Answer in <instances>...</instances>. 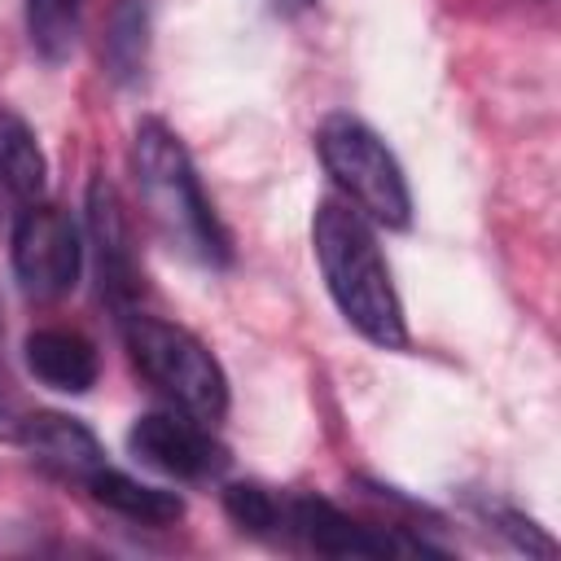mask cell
<instances>
[{
	"mask_svg": "<svg viewBox=\"0 0 561 561\" xmlns=\"http://www.w3.org/2000/svg\"><path fill=\"white\" fill-rule=\"evenodd\" d=\"M311 250H316L324 289L346 316V324L381 351H403L408 346L403 302L394 294L386 254L368 219L346 202L324 197L311 215Z\"/></svg>",
	"mask_w": 561,
	"mask_h": 561,
	"instance_id": "cell-1",
	"label": "cell"
},
{
	"mask_svg": "<svg viewBox=\"0 0 561 561\" xmlns=\"http://www.w3.org/2000/svg\"><path fill=\"white\" fill-rule=\"evenodd\" d=\"M131 167H136V184L145 193V206L153 215V224L193 259L224 267L232 259L228 250V232L219 224V215L210 210L202 180L193 171L188 149L180 145V136L158 123L145 118L136 127V145H131Z\"/></svg>",
	"mask_w": 561,
	"mask_h": 561,
	"instance_id": "cell-2",
	"label": "cell"
},
{
	"mask_svg": "<svg viewBox=\"0 0 561 561\" xmlns=\"http://www.w3.org/2000/svg\"><path fill=\"white\" fill-rule=\"evenodd\" d=\"M127 355L145 373L149 386H158L184 416L193 421H219L228 412V377L219 359L180 324L158 316H127L123 324Z\"/></svg>",
	"mask_w": 561,
	"mask_h": 561,
	"instance_id": "cell-3",
	"label": "cell"
},
{
	"mask_svg": "<svg viewBox=\"0 0 561 561\" xmlns=\"http://www.w3.org/2000/svg\"><path fill=\"white\" fill-rule=\"evenodd\" d=\"M316 149L333 184L351 197V206L386 228H408L412 224V193L403 180V167L386 149V140L351 118V114H329L316 131Z\"/></svg>",
	"mask_w": 561,
	"mask_h": 561,
	"instance_id": "cell-4",
	"label": "cell"
},
{
	"mask_svg": "<svg viewBox=\"0 0 561 561\" xmlns=\"http://www.w3.org/2000/svg\"><path fill=\"white\" fill-rule=\"evenodd\" d=\"M79 228L66 210L31 202L13 228V272L26 298L35 302H53L61 294L75 289L79 280Z\"/></svg>",
	"mask_w": 561,
	"mask_h": 561,
	"instance_id": "cell-5",
	"label": "cell"
},
{
	"mask_svg": "<svg viewBox=\"0 0 561 561\" xmlns=\"http://www.w3.org/2000/svg\"><path fill=\"white\" fill-rule=\"evenodd\" d=\"M127 447L171 473V478H210L224 469V447L197 425V421H184V416H171V412H149L131 425L127 434Z\"/></svg>",
	"mask_w": 561,
	"mask_h": 561,
	"instance_id": "cell-6",
	"label": "cell"
},
{
	"mask_svg": "<svg viewBox=\"0 0 561 561\" xmlns=\"http://www.w3.org/2000/svg\"><path fill=\"white\" fill-rule=\"evenodd\" d=\"M285 526L307 539L316 552H329V557H386V552H425V543H412V539H399V535H386V530H373L355 517H346L342 508H333L329 500H311V495H298L285 504Z\"/></svg>",
	"mask_w": 561,
	"mask_h": 561,
	"instance_id": "cell-7",
	"label": "cell"
},
{
	"mask_svg": "<svg viewBox=\"0 0 561 561\" xmlns=\"http://www.w3.org/2000/svg\"><path fill=\"white\" fill-rule=\"evenodd\" d=\"M18 438L22 447L31 451V460L57 478H75V482H88L105 456H101V443L92 438V430H83L75 416H61V412H35V416H22L18 425Z\"/></svg>",
	"mask_w": 561,
	"mask_h": 561,
	"instance_id": "cell-8",
	"label": "cell"
},
{
	"mask_svg": "<svg viewBox=\"0 0 561 561\" xmlns=\"http://www.w3.org/2000/svg\"><path fill=\"white\" fill-rule=\"evenodd\" d=\"M26 368L61 394H83L96 381V346L75 329H35L26 333Z\"/></svg>",
	"mask_w": 561,
	"mask_h": 561,
	"instance_id": "cell-9",
	"label": "cell"
},
{
	"mask_svg": "<svg viewBox=\"0 0 561 561\" xmlns=\"http://www.w3.org/2000/svg\"><path fill=\"white\" fill-rule=\"evenodd\" d=\"M83 486L92 491L96 504H105V508H114V513H123V517H131V522L162 526V522H175V517L184 513V500H180L175 491L145 486V482H136V478H127V473H118V469H110V465H101Z\"/></svg>",
	"mask_w": 561,
	"mask_h": 561,
	"instance_id": "cell-10",
	"label": "cell"
},
{
	"mask_svg": "<svg viewBox=\"0 0 561 561\" xmlns=\"http://www.w3.org/2000/svg\"><path fill=\"white\" fill-rule=\"evenodd\" d=\"M88 224H92L96 254H101V285H105L110 294H127V289H131L127 228H123L118 193H114L105 180H92V188H88Z\"/></svg>",
	"mask_w": 561,
	"mask_h": 561,
	"instance_id": "cell-11",
	"label": "cell"
},
{
	"mask_svg": "<svg viewBox=\"0 0 561 561\" xmlns=\"http://www.w3.org/2000/svg\"><path fill=\"white\" fill-rule=\"evenodd\" d=\"M44 175H48V162H44L35 131L26 127L22 114L0 110V184L18 197L35 202L44 193Z\"/></svg>",
	"mask_w": 561,
	"mask_h": 561,
	"instance_id": "cell-12",
	"label": "cell"
},
{
	"mask_svg": "<svg viewBox=\"0 0 561 561\" xmlns=\"http://www.w3.org/2000/svg\"><path fill=\"white\" fill-rule=\"evenodd\" d=\"M145 53H149V0H114L101 44L110 75L118 83H131L145 70Z\"/></svg>",
	"mask_w": 561,
	"mask_h": 561,
	"instance_id": "cell-13",
	"label": "cell"
},
{
	"mask_svg": "<svg viewBox=\"0 0 561 561\" xmlns=\"http://www.w3.org/2000/svg\"><path fill=\"white\" fill-rule=\"evenodd\" d=\"M83 0H26V31L44 61H66L79 39Z\"/></svg>",
	"mask_w": 561,
	"mask_h": 561,
	"instance_id": "cell-14",
	"label": "cell"
},
{
	"mask_svg": "<svg viewBox=\"0 0 561 561\" xmlns=\"http://www.w3.org/2000/svg\"><path fill=\"white\" fill-rule=\"evenodd\" d=\"M224 508H228V517H232L241 530H250V535H272V530L285 526V504H280L272 491L254 486V482H232V486L224 491Z\"/></svg>",
	"mask_w": 561,
	"mask_h": 561,
	"instance_id": "cell-15",
	"label": "cell"
},
{
	"mask_svg": "<svg viewBox=\"0 0 561 561\" xmlns=\"http://www.w3.org/2000/svg\"><path fill=\"white\" fill-rule=\"evenodd\" d=\"M316 0H272V9H280V13H307Z\"/></svg>",
	"mask_w": 561,
	"mask_h": 561,
	"instance_id": "cell-16",
	"label": "cell"
}]
</instances>
